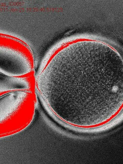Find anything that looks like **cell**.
<instances>
[{
  "label": "cell",
  "mask_w": 123,
  "mask_h": 164,
  "mask_svg": "<svg viewBox=\"0 0 123 164\" xmlns=\"http://www.w3.org/2000/svg\"><path fill=\"white\" fill-rule=\"evenodd\" d=\"M0 73V94L18 91H35L34 75L16 76H8Z\"/></svg>",
  "instance_id": "1"
}]
</instances>
